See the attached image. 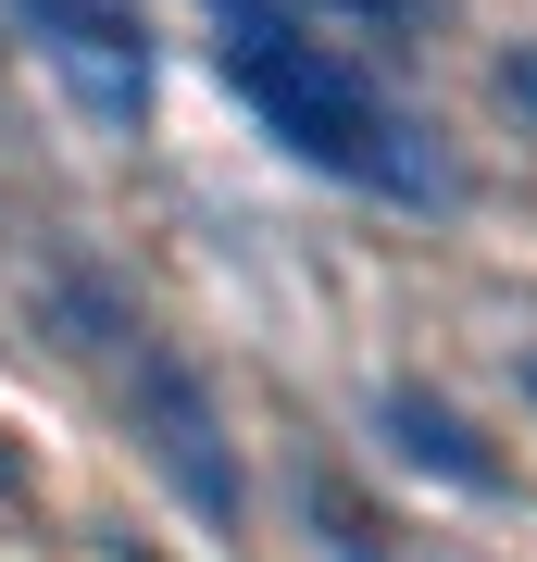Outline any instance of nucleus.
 <instances>
[{"label": "nucleus", "instance_id": "obj_3", "mask_svg": "<svg viewBox=\"0 0 537 562\" xmlns=\"http://www.w3.org/2000/svg\"><path fill=\"white\" fill-rule=\"evenodd\" d=\"M25 38H38V63L76 88V113H100V125L150 113V38H138L125 0H25Z\"/></svg>", "mask_w": 537, "mask_h": 562}, {"label": "nucleus", "instance_id": "obj_5", "mask_svg": "<svg viewBox=\"0 0 537 562\" xmlns=\"http://www.w3.org/2000/svg\"><path fill=\"white\" fill-rule=\"evenodd\" d=\"M500 101H513V113H537V50H513V63H500Z\"/></svg>", "mask_w": 537, "mask_h": 562}, {"label": "nucleus", "instance_id": "obj_1", "mask_svg": "<svg viewBox=\"0 0 537 562\" xmlns=\"http://www.w3.org/2000/svg\"><path fill=\"white\" fill-rule=\"evenodd\" d=\"M213 63L300 162H325V176H362V188H388V201H450L462 188L450 162L425 150V125L388 113V88L362 76L350 50H325L288 0H213Z\"/></svg>", "mask_w": 537, "mask_h": 562}, {"label": "nucleus", "instance_id": "obj_2", "mask_svg": "<svg viewBox=\"0 0 537 562\" xmlns=\"http://www.w3.org/2000/svg\"><path fill=\"white\" fill-rule=\"evenodd\" d=\"M125 438L150 450V475L176 487L200 525H238V450H225V425H213V401H200V375H188V362H163L138 325H125Z\"/></svg>", "mask_w": 537, "mask_h": 562}, {"label": "nucleus", "instance_id": "obj_4", "mask_svg": "<svg viewBox=\"0 0 537 562\" xmlns=\"http://www.w3.org/2000/svg\"><path fill=\"white\" fill-rule=\"evenodd\" d=\"M388 438H400V462H425L438 487H500V462L462 438V413L425 401V387H388Z\"/></svg>", "mask_w": 537, "mask_h": 562}, {"label": "nucleus", "instance_id": "obj_6", "mask_svg": "<svg viewBox=\"0 0 537 562\" xmlns=\"http://www.w3.org/2000/svg\"><path fill=\"white\" fill-rule=\"evenodd\" d=\"M13 487H25V450H13V438H0V501H13Z\"/></svg>", "mask_w": 537, "mask_h": 562}]
</instances>
